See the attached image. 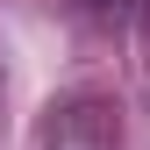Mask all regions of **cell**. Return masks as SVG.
Masks as SVG:
<instances>
[{
	"instance_id": "obj_1",
	"label": "cell",
	"mask_w": 150,
	"mask_h": 150,
	"mask_svg": "<svg viewBox=\"0 0 150 150\" xmlns=\"http://www.w3.org/2000/svg\"><path fill=\"white\" fill-rule=\"evenodd\" d=\"M36 150H122V122L100 93H64V100L43 107Z\"/></svg>"
},
{
	"instance_id": "obj_2",
	"label": "cell",
	"mask_w": 150,
	"mask_h": 150,
	"mask_svg": "<svg viewBox=\"0 0 150 150\" xmlns=\"http://www.w3.org/2000/svg\"><path fill=\"white\" fill-rule=\"evenodd\" d=\"M0 100H7V71H0Z\"/></svg>"
}]
</instances>
